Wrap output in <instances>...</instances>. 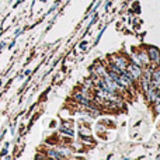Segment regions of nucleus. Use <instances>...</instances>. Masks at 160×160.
Listing matches in <instances>:
<instances>
[{"label": "nucleus", "instance_id": "20e7f679", "mask_svg": "<svg viewBox=\"0 0 160 160\" xmlns=\"http://www.w3.org/2000/svg\"><path fill=\"white\" fill-rule=\"evenodd\" d=\"M48 155H49V158H53V159H62L63 158V155H59V152H56V150H49L48 152Z\"/></svg>", "mask_w": 160, "mask_h": 160}, {"label": "nucleus", "instance_id": "f257e3e1", "mask_svg": "<svg viewBox=\"0 0 160 160\" xmlns=\"http://www.w3.org/2000/svg\"><path fill=\"white\" fill-rule=\"evenodd\" d=\"M127 69L129 70V75L132 76L133 79H138V78H141V75H142V70H141V68H139V65L132 63V65H129V66H127Z\"/></svg>", "mask_w": 160, "mask_h": 160}, {"label": "nucleus", "instance_id": "f03ea898", "mask_svg": "<svg viewBox=\"0 0 160 160\" xmlns=\"http://www.w3.org/2000/svg\"><path fill=\"white\" fill-rule=\"evenodd\" d=\"M114 65H115L117 68H118L119 70H125L127 69V66H128V63H127V61H125L124 58H121V56H119V58H115V62H114Z\"/></svg>", "mask_w": 160, "mask_h": 160}, {"label": "nucleus", "instance_id": "39448f33", "mask_svg": "<svg viewBox=\"0 0 160 160\" xmlns=\"http://www.w3.org/2000/svg\"><path fill=\"white\" fill-rule=\"evenodd\" d=\"M62 132H63V133H66V135H69V136H72L73 135V131H70L69 129V128H62Z\"/></svg>", "mask_w": 160, "mask_h": 160}, {"label": "nucleus", "instance_id": "7ed1b4c3", "mask_svg": "<svg viewBox=\"0 0 160 160\" xmlns=\"http://www.w3.org/2000/svg\"><path fill=\"white\" fill-rule=\"evenodd\" d=\"M149 56H150V59H152L153 62H156V61H159V51L156 49V48H150L149 49Z\"/></svg>", "mask_w": 160, "mask_h": 160}]
</instances>
